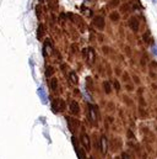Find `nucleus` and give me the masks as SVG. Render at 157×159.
I'll return each instance as SVG.
<instances>
[{"label":"nucleus","instance_id":"f03ea898","mask_svg":"<svg viewBox=\"0 0 157 159\" xmlns=\"http://www.w3.org/2000/svg\"><path fill=\"white\" fill-rule=\"evenodd\" d=\"M88 107H90V109H88V114H90V121H91V123H95V122H96V120H97L95 106H93V105H90Z\"/></svg>","mask_w":157,"mask_h":159},{"label":"nucleus","instance_id":"9d476101","mask_svg":"<svg viewBox=\"0 0 157 159\" xmlns=\"http://www.w3.org/2000/svg\"><path fill=\"white\" fill-rule=\"evenodd\" d=\"M38 94L40 95L42 100H43V101H45V94H44V91H43V88H39V89H38Z\"/></svg>","mask_w":157,"mask_h":159},{"label":"nucleus","instance_id":"ddd939ff","mask_svg":"<svg viewBox=\"0 0 157 159\" xmlns=\"http://www.w3.org/2000/svg\"><path fill=\"white\" fill-rule=\"evenodd\" d=\"M104 90L109 94L111 93V85H109V83H104Z\"/></svg>","mask_w":157,"mask_h":159},{"label":"nucleus","instance_id":"20e7f679","mask_svg":"<svg viewBox=\"0 0 157 159\" xmlns=\"http://www.w3.org/2000/svg\"><path fill=\"white\" fill-rule=\"evenodd\" d=\"M107 149H108V144H107V138L106 137H102L101 138V152L103 154L107 153Z\"/></svg>","mask_w":157,"mask_h":159},{"label":"nucleus","instance_id":"f8f14e48","mask_svg":"<svg viewBox=\"0 0 157 159\" xmlns=\"http://www.w3.org/2000/svg\"><path fill=\"white\" fill-rule=\"evenodd\" d=\"M111 19H112L113 21H118V19H119V15H118L117 12H113V14L111 15Z\"/></svg>","mask_w":157,"mask_h":159},{"label":"nucleus","instance_id":"9b49d317","mask_svg":"<svg viewBox=\"0 0 157 159\" xmlns=\"http://www.w3.org/2000/svg\"><path fill=\"white\" fill-rule=\"evenodd\" d=\"M45 74H47V77H50V75L53 74V68H52V67H48V68H47Z\"/></svg>","mask_w":157,"mask_h":159},{"label":"nucleus","instance_id":"0eeeda50","mask_svg":"<svg viewBox=\"0 0 157 159\" xmlns=\"http://www.w3.org/2000/svg\"><path fill=\"white\" fill-rule=\"evenodd\" d=\"M87 52H88V62H90V64H92L95 62V51L92 48H88Z\"/></svg>","mask_w":157,"mask_h":159},{"label":"nucleus","instance_id":"423d86ee","mask_svg":"<svg viewBox=\"0 0 157 159\" xmlns=\"http://www.w3.org/2000/svg\"><path fill=\"white\" fill-rule=\"evenodd\" d=\"M129 25H130V27H131L134 31H138V30H139V22H138V19H135V17L130 19Z\"/></svg>","mask_w":157,"mask_h":159},{"label":"nucleus","instance_id":"1a4fd4ad","mask_svg":"<svg viewBox=\"0 0 157 159\" xmlns=\"http://www.w3.org/2000/svg\"><path fill=\"white\" fill-rule=\"evenodd\" d=\"M57 86H58V80L57 79L50 80V88H52V90H57Z\"/></svg>","mask_w":157,"mask_h":159},{"label":"nucleus","instance_id":"6e6552de","mask_svg":"<svg viewBox=\"0 0 157 159\" xmlns=\"http://www.w3.org/2000/svg\"><path fill=\"white\" fill-rule=\"evenodd\" d=\"M69 77H70V80H71L73 84H78V75H76L75 72H70Z\"/></svg>","mask_w":157,"mask_h":159},{"label":"nucleus","instance_id":"7ed1b4c3","mask_svg":"<svg viewBox=\"0 0 157 159\" xmlns=\"http://www.w3.org/2000/svg\"><path fill=\"white\" fill-rule=\"evenodd\" d=\"M81 142H82L83 147H85V148L88 151L91 146H90V139H88V136H87V134H85V133H83V134L81 136Z\"/></svg>","mask_w":157,"mask_h":159},{"label":"nucleus","instance_id":"4468645a","mask_svg":"<svg viewBox=\"0 0 157 159\" xmlns=\"http://www.w3.org/2000/svg\"><path fill=\"white\" fill-rule=\"evenodd\" d=\"M42 34H43V26L40 25L39 26V32H38V39H40L42 37Z\"/></svg>","mask_w":157,"mask_h":159},{"label":"nucleus","instance_id":"f257e3e1","mask_svg":"<svg viewBox=\"0 0 157 159\" xmlns=\"http://www.w3.org/2000/svg\"><path fill=\"white\" fill-rule=\"evenodd\" d=\"M93 24H95V26H96L97 29H100V30H103V29H104V19H103L102 16H97V17L95 19Z\"/></svg>","mask_w":157,"mask_h":159},{"label":"nucleus","instance_id":"dca6fc26","mask_svg":"<svg viewBox=\"0 0 157 159\" xmlns=\"http://www.w3.org/2000/svg\"><path fill=\"white\" fill-rule=\"evenodd\" d=\"M114 86L117 88V90L119 89V83H118V81H114Z\"/></svg>","mask_w":157,"mask_h":159},{"label":"nucleus","instance_id":"39448f33","mask_svg":"<svg viewBox=\"0 0 157 159\" xmlns=\"http://www.w3.org/2000/svg\"><path fill=\"white\" fill-rule=\"evenodd\" d=\"M70 111H71V114H74V115H78V105L76 101H71L70 102Z\"/></svg>","mask_w":157,"mask_h":159},{"label":"nucleus","instance_id":"2eb2a0df","mask_svg":"<svg viewBox=\"0 0 157 159\" xmlns=\"http://www.w3.org/2000/svg\"><path fill=\"white\" fill-rule=\"evenodd\" d=\"M121 159H130V158H129V157H128V156H126V154L124 153V154L121 156Z\"/></svg>","mask_w":157,"mask_h":159},{"label":"nucleus","instance_id":"f3484780","mask_svg":"<svg viewBox=\"0 0 157 159\" xmlns=\"http://www.w3.org/2000/svg\"><path fill=\"white\" fill-rule=\"evenodd\" d=\"M39 1H44V0H39Z\"/></svg>","mask_w":157,"mask_h":159}]
</instances>
